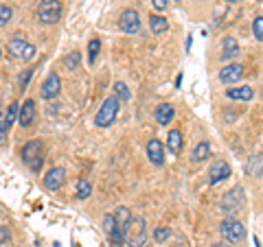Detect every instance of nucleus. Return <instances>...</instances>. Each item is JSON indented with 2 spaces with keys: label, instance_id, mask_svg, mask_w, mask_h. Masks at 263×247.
Listing matches in <instances>:
<instances>
[{
  "label": "nucleus",
  "instance_id": "obj_24",
  "mask_svg": "<svg viewBox=\"0 0 263 247\" xmlns=\"http://www.w3.org/2000/svg\"><path fill=\"white\" fill-rule=\"evenodd\" d=\"M99 51H101V42H99V37L90 39V44H88V57H90V64H95V61H97Z\"/></svg>",
  "mask_w": 263,
  "mask_h": 247
},
{
  "label": "nucleus",
  "instance_id": "obj_4",
  "mask_svg": "<svg viewBox=\"0 0 263 247\" xmlns=\"http://www.w3.org/2000/svg\"><path fill=\"white\" fill-rule=\"evenodd\" d=\"M221 210L226 212V215H237V212H241L246 208V195H243V188L241 186H235L233 191H228L224 195V199H221Z\"/></svg>",
  "mask_w": 263,
  "mask_h": 247
},
{
  "label": "nucleus",
  "instance_id": "obj_21",
  "mask_svg": "<svg viewBox=\"0 0 263 247\" xmlns=\"http://www.w3.org/2000/svg\"><path fill=\"white\" fill-rule=\"evenodd\" d=\"M209 155H211V145H209V142H200V145H197L195 149H193L191 160H193V162H204V160L209 158Z\"/></svg>",
  "mask_w": 263,
  "mask_h": 247
},
{
  "label": "nucleus",
  "instance_id": "obj_6",
  "mask_svg": "<svg viewBox=\"0 0 263 247\" xmlns=\"http://www.w3.org/2000/svg\"><path fill=\"white\" fill-rule=\"evenodd\" d=\"M219 232H221V236H224V241L226 243H239V241H243L246 238V228H243V223H239L237 219H233V217H228V219H224L219 223Z\"/></svg>",
  "mask_w": 263,
  "mask_h": 247
},
{
  "label": "nucleus",
  "instance_id": "obj_33",
  "mask_svg": "<svg viewBox=\"0 0 263 247\" xmlns=\"http://www.w3.org/2000/svg\"><path fill=\"white\" fill-rule=\"evenodd\" d=\"M152 5L156 7L158 11H162V9H167V5H169V0H152Z\"/></svg>",
  "mask_w": 263,
  "mask_h": 247
},
{
  "label": "nucleus",
  "instance_id": "obj_15",
  "mask_svg": "<svg viewBox=\"0 0 263 247\" xmlns=\"http://www.w3.org/2000/svg\"><path fill=\"white\" fill-rule=\"evenodd\" d=\"M176 116V110H174V105H169V103H162L156 108V120H158V125H169L171 120H174Z\"/></svg>",
  "mask_w": 263,
  "mask_h": 247
},
{
  "label": "nucleus",
  "instance_id": "obj_35",
  "mask_svg": "<svg viewBox=\"0 0 263 247\" xmlns=\"http://www.w3.org/2000/svg\"><path fill=\"white\" fill-rule=\"evenodd\" d=\"M211 247H233L230 243H215V245H211Z\"/></svg>",
  "mask_w": 263,
  "mask_h": 247
},
{
  "label": "nucleus",
  "instance_id": "obj_5",
  "mask_svg": "<svg viewBox=\"0 0 263 247\" xmlns=\"http://www.w3.org/2000/svg\"><path fill=\"white\" fill-rule=\"evenodd\" d=\"M64 7L60 0H40L37 5V20L42 24H55L62 18Z\"/></svg>",
  "mask_w": 263,
  "mask_h": 247
},
{
  "label": "nucleus",
  "instance_id": "obj_1",
  "mask_svg": "<svg viewBox=\"0 0 263 247\" xmlns=\"http://www.w3.org/2000/svg\"><path fill=\"white\" fill-rule=\"evenodd\" d=\"M147 241V223L141 215H132L125 228V245L127 247H143Z\"/></svg>",
  "mask_w": 263,
  "mask_h": 247
},
{
  "label": "nucleus",
  "instance_id": "obj_29",
  "mask_svg": "<svg viewBox=\"0 0 263 247\" xmlns=\"http://www.w3.org/2000/svg\"><path fill=\"white\" fill-rule=\"evenodd\" d=\"M169 236H171V230H169V228H158V230L154 232V238H156L158 243H164Z\"/></svg>",
  "mask_w": 263,
  "mask_h": 247
},
{
  "label": "nucleus",
  "instance_id": "obj_34",
  "mask_svg": "<svg viewBox=\"0 0 263 247\" xmlns=\"http://www.w3.org/2000/svg\"><path fill=\"white\" fill-rule=\"evenodd\" d=\"M11 238V234H9V230L7 228H0V243H7Z\"/></svg>",
  "mask_w": 263,
  "mask_h": 247
},
{
  "label": "nucleus",
  "instance_id": "obj_28",
  "mask_svg": "<svg viewBox=\"0 0 263 247\" xmlns=\"http://www.w3.org/2000/svg\"><path fill=\"white\" fill-rule=\"evenodd\" d=\"M252 33H254V37L263 42V18H261V15H259V18H254V22H252Z\"/></svg>",
  "mask_w": 263,
  "mask_h": 247
},
{
  "label": "nucleus",
  "instance_id": "obj_26",
  "mask_svg": "<svg viewBox=\"0 0 263 247\" xmlns=\"http://www.w3.org/2000/svg\"><path fill=\"white\" fill-rule=\"evenodd\" d=\"M18 114H20V105H18V103H11V105H9V110H7V114H5L7 127H11V125H13V120L18 118Z\"/></svg>",
  "mask_w": 263,
  "mask_h": 247
},
{
  "label": "nucleus",
  "instance_id": "obj_3",
  "mask_svg": "<svg viewBox=\"0 0 263 247\" xmlns=\"http://www.w3.org/2000/svg\"><path fill=\"white\" fill-rule=\"evenodd\" d=\"M119 108H121V101L117 96H108V98H105L103 105H101V110L97 112V118H95L97 127H110L114 122V118L119 116Z\"/></svg>",
  "mask_w": 263,
  "mask_h": 247
},
{
  "label": "nucleus",
  "instance_id": "obj_22",
  "mask_svg": "<svg viewBox=\"0 0 263 247\" xmlns=\"http://www.w3.org/2000/svg\"><path fill=\"white\" fill-rule=\"evenodd\" d=\"M246 171H248L250 175H261L263 173V158L261 155H257V158L252 155V158L248 160V164H246Z\"/></svg>",
  "mask_w": 263,
  "mask_h": 247
},
{
  "label": "nucleus",
  "instance_id": "obj_32",
  "mask_svg": "<svg viewBox=\"0 0 263 247\" xmlns=\"http://www.w3.org/2000/svg\"><path fill=\"white\" fill-rule=\"evenodd\" d=\"M7 129H9V127H7V120H5V118H0V145H3V142H5Z\"/></svg>",
  "mask_w": 263,
  "mask_h": 247
},
{
  "label": "nucleus",
  "instance_id": "obj_12",
  "mask_svg": "<svg viewBox=\"0 0 263 247\" xmlns=\"http://www.w3.org/2000/svg\"><path fill=\"white\" fill-rule=\"evenodd\" d=\"M18 120L22 127H31L33 122H35V101H33V98H27V101L20 105Z\"/></svg>",
  "mask_w": 263,
  "mask_h": 247
},
{
  "label": "nucleus",
  "instance_id": "obj_8",
  "mask_svg": "<svg viewBox=\"0 0 263 247\" xmlns=\"http://www.w3.org/2000/svg\"><path fill=\"white\" fill-rule=\"evenodd\" d=\"M119 27L123 33H138L141 31V18H138V11L136 9H125L119 18Z\"/></svg>",
  "mask_w": 263,
  "mask_h": 247
},
{
  "label": "nucleus",
  "instance_id": "obj_13",
  "mask_svg": "<svg viewBox=\"0 0 263 247\" xmlns=\"http://www.w3.org/2000/svg\"><path fill=\"white\" fill-rule=\"evenodd\" d=\"M66 182V171L60 169V167H55L51 169L44 175V186L48 188V191H57V188H62V184Z\"/></svg>",
  "mask_w": 263,
  "mask_h": 247
},
{
  "label": "nucleus",
  "instance_id": "obj_23",
  "mask_svg": "<svg viewBox=\"0 0 263 247\" xmlns=\"http://www.w3.org/2000/svg\"><path fill=\"white\" fill-rule=\"evenodd\" d=\"M92 195V186H90L88 179H79L77 182V197L79 199H88V197Z\"/></svg>",
  "mask_w": 263,
  "mask_h": 247
},
{
  "label": "nucleus",
  "instance_id": "obj_31",
  "mask_svg": "<svg viewBox=\"0 0 263 247\" xmlns=\"http://www.w3.org/2000/svg\"><path fill=\"white\" fill-rule=\"evenodd\" d=\"M31 77H33V70H24V75L20 77V88L24 90L29 86V81H31Z\"/></svg>",
  "mask_w": 263,
  "mask_h": 247
},
{
  "label": "nucleus",
  "instance_id": "obj_18",
  "mask_svg": "<svg viewBox=\"0 0 263 247\" xmlns=\"http://www.w3.org/2000/svg\"><path fill=\"white\" fill-rule=\"evenodd\" d=\"M167 149L171 153H180V149H182V134H180L178 129H171L169 136H167Z\"/></svg>",
  "mask_w": 263,
  "mask_h": 247
},
{
  "label": "nucleus",
  "instance_id": "obj_25",
  "mask_svg": "<svg viewBox=\"0 0 263 247\" xmlns=\"http://www.w3.org/2000/svg\"><path fill=\"white\" fill-rule=\"evenodd\" d=\"M114 96H117L119 101H127L129 98V90L123 81H117V84H114Z\"/></svg>",
  "mask_w": 263,
  "mask_h": 247
},
{
  "label": "nucleus",
  "instance_id": "obj_37",
  "mask_svg": "<svg viewBox=\"0 0 263 247\" xmlns=\"http://www.w3.org/2000/svg\"><path fill=\"white\" fill-rule=\"evenodd\" d=\"M0 53H3V51H0Z\"/></svg>",
  "mask_w": 263,
  "mask_h": 247
},
{
  "label": "nucleus",
  "instance_id": "obj_9",
  "mask_svg": "<svg viewBox=\"0 0 263 247\" xmlns=\"http://www.w3.org/2000/svg\"><path fill=\"white\" fill-rule=\"evenodd\" d=\"M62 92V81H60V75L57 72H51L48 75V79L44 81V86H42V98L44 101H53V98Z\"/></svg>",
  "mask_w": 263,
  "mask_h": 247
},
{
  "label": "nucleus",
  "instance_id": "obj_30",
  "mask_svg": "<svg viewBox=\"0 0 263 247\" xmlns=\"http://www.w3.org/2000/svg\"><path fill=\"white\" fill-rule=\"evenodd\" d=\"M66 66H68L70 70H75L79 66V53H70L68 57H66Z\"/></svg>",
  "mask_w": 263,
  "mask_h": 247
},
{
  "label": "nucleus",
  "instance_id": "obj_19",
  "mask_svg": "<svg viewBox=\"0 0 263 247\" xmlns=\"http://www.w3.org/2000/svg\"><path fill=\"white\" fill-rule=\"evenodd\" d=\"M129 219H132V212L125 208V205H121V208H117V212H114V221H117V228L123 230V232H125Z\"/></svg>",
  "mask_w": 263,
  "mask_h": 247
},
{
  "label": "nucleus",
  "instance_id": "obj_20",
  "mask_svg": "<svg viewBox=\"0 0 263 247\" xmlns=\"http://www.w3.org/2000/svg\"><path fill=\"white\" fill-rule=\"evenodd\" d=\"M149 27H152V31L156 33V35H162V33L169 31V22H167V18H162V15H152Z\"/></svg>",
  "mask_w": 263,
  "mask_h": 247
},
{
  "label": "nucleus",
  "instance_id": "obj_16",
  "mask_svg": "<svg viewBox=\"0 0 263 247\" xmlns=\"http://www.w3.org/2000/svg\"><path fill=\"white\" fill-rule=\"evenodd\" d=\"M226 96L228 98H237V101H250V98L254 96V92H252L250 86H241V88L226 90Z\"/></svg>",
  "mask_w": 263,
  "mask_h": 247
},
{
  "label": "nucleus",
  "instance_id": "obj_11",
  "mask_svg": "<svg viewBox=\"0 0 263 247\" xmlns=\"http://www.w3.org/2000/svg\"><path fill=\"white\" fill-rule=\"evenodd\" d=\"M243 77V66L241 64H230L219 70V81L221 84H235Z\"/></svg>",
  "mask_w": 263,
  "mask_h": 247
},
{
  "label": "nucleus",
  "instance_id": "obj_2",
  "mask_svg": "<svg viewBox=\"0 0 263 247\" xmlns=\"http://www.w3.org/2000/svg\"><path fill=\"white\" fill-rule=\"evenodd\" d=\"M42 160H44V147H42V140H29L22 149V162L31 167L33 171H40L42 167Z\"/></svg>",
  "mask_w": 263,
  "mask_h": 247
},
{
  "label": "nucleus",
  "instance_id": "obj_14",
  "mask_svg": "<svg viewBox=\"0 0 263 247\" xmlns=\"http://www.w3.org/2000/svg\"><path fill=\"white\" fill-rule=\"evenodd\" d=\"M147 155H149V160L156 164V167H160V164L164 162V147H162V142L160 140H149L147 142Z\"/></svg>",
  "mask_w": 263,
  "mask_h": 247
},
{
  "label": "nucleus",
  "instance_id": "obj_10",
  "mask_svg": "<svg viewBox=\"0 0 263 247\" xmlns=\"http://www.w3.org/2000/svg\"><path fill=\"white\" fill-rule=\"evenodd\" d=\"M228 177H230V164L226 160L215 162L211 167V171H209V182L211 184H219V182H224V179H228Z\"/></svg>",
  "mask_w": 263,
  "mask_h": 247
},
{
  "label": "nucleus",
  "instance_id": "obj_36",
  "mask_svg": "<svg viewBox=\"0 0 263 247\" xmlns=\"http://www.w3.org/2000/svg\"><path fill=\"white\" fill-rule=\"evenodd\" d=\"M226 3H239V0H226Z\"/></svg>",
  "mask_w": 263,
  "mask_h": 247
},
{
  "label": "nucleus",
  "instance_id": "obj_27",
  "mask_svg": "<svg viewBox=\"0 0 263 247\" xmlns=\"http://www.w3.org/2000/svg\"><path fill=\"white\" fill-rule=\"evenodd\" d=\"M13 18V9L9 5H0V24H7Z\"/></svg>",
  "mask_w": 263,
  "mask_h": 247
},
{
  "label": "nucleus",
  "instance_id": "obj_7",
  "mask_svg": "<svg viewBox=\"0 0 263 247\" xmlns=\"http://www.w3.org/2000/svg\"><path fill=\"white\" fill-rule=\"evenodd\" d=\"M7 48H9V53H11L13 57H18V59H24V61H31L33 57H35V46L29 44L27 39H22V37H13Z\"/></svg>",
  "mask_w": 263,
  "mask_h": 247
},
{
  "label": "nucleus",
  "instance_id": "obj_17",
  "mask_svg": "<svg viewBox=\"0 0 263 247\" xmlns=\"http://www.w3.org/2000/svg\"><path fill=\"white\" fill-rule=\"evenodd\" d=\"M239 55V44H237L235 37H226L224 39V53H221V59L228 61V59H235Z\"/></svg>",
  "mask_w": 263,
  "mask_h": 247
}]
</instances>
